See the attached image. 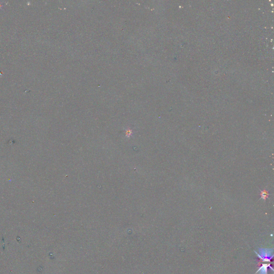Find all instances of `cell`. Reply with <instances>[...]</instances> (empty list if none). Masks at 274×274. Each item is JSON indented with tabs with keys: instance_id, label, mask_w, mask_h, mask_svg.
<instances>
[{
	"instance_id": "cell-1",
	"label": "cell",
	"mask_w": 274,
	"mask_h": 274,
	"mask_svg": "<svg viewBox=\"0 0 274 274\" xmlns=\"http://www.w3.org/2000/svg\"><path fill=\"white\" fill-rule=\"evenodd\" d=\"M268 194L266 193V192H264L262 194V198H264V199H266V198L267 197Z\"/></svg>"
}]
</instances>
